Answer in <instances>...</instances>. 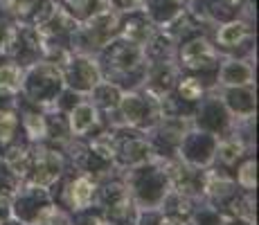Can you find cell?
Listing matches in <instances>:
<instances>
[{"label": "cell", "mask_w": 259, "mask_h": 225, "mask_svg": "<svg viewBox=\"0 0 259 225\" xmlns=\"http://www.w3.org/2000/svg\"><path fill=\"white\" fill-rule=\"evenodd\" d=\"M14 38V32L9 25H0V50H5Z\"/></svg>", "instance_id": "cell-15"}, {"label": "cell", "mask_w": 259, "mask_h": 225, "mask_svg": "<svg viewBox=\"0 0 259 225\" xmlns=\"http://www.w3.org/2000/svg\"><path fill=\"white\" fill-rule=\"evenodd\" d=\"M124 113L131 119H140L144 115V102L140 97H126L124 99Z\"/></svg>", "instance_id": "cell-8"}, {"label": "cell", "mask_w": 259, "mask_h": 225, "mask_svg": "<svg viewBox=\"0 0 259 225\" xmlns=\"http://www.w3.org/2000/svg\"><path fill=\"white\" fill-rule=\"evenodd\" d=\"M57 160L52 156H43L38 160V169H36V183L38 185H50L57 178Z\"/></svg>", "instance_id": "cell-3"}, {"label": "cell", "mask_w": 259, "mask_h": 225, "mask_svg": "<svg viewBox=\"0 0 259 225\" xmlns=\"http://www.w3.org/2000/svg\"><path fill=\"white\" fill-rule=\"evenodd\" d=\"M181 95L185 99H196L198 95H201V86H198L194 79H185V81L181 83Z\"/></svg>", "instance_id": "cell-10"}, {"label": "cell", "mask_w": 259, "mask_h": 225, "mask_svg": "<svg viewBox=\"0 0 259 225\" xmlns=\"http://www.w3.org/2000/svg\"><path fill=\"white\" fill-rule=\"evenodd\" d=\"M95 124V111L88 104H81V106L74 108L72 113V131L74 133H86Z\"/></svg>", "instance_id": "cell-2"}, {"label": "cell", "mask_w": 259, "mask_h": 225, "mask_svg": "<svg viewBox=\"0 0 259 225\" xmlns=\"http://www.w3.org/2000/svg\"><path fill=\"white\" fill-rule=\"evenodd\" d=\"M239 70H241V74H243V79H239V83L248 81V79H250V68L241 66V68H239ZM223 77H226V81H230V83H232V79H237V68H235V66H232V74H230V72H226V74H223ZM235 83H237V81H235Z\"/></svg>", "instance_id": "cell-13"}, {"label": "cell", "mask_w": 259, "mask_h": 225, "mask_svg": "<svg viewBox=\"0 0 259 225\" xmlns=\"http://www.w3.org/2000/svg\"><path fill=\"white\" fill-rule=\"evenodd\" d=\"M27 124H29V128H32V135H43V119L41 117H34V115H29Z\"/></svg>", "instance_id": "cell-16"}, {"label": "cell", "mask_w": 259, "mask_h": 225, "mask_svg": "<svg viewBox=\"0 0 259 225\" xmlns=\"http://www.w3.org/2000/svg\"><path fill=\"white\" fill-rule=\"evenodd\" d=\"M34 3H36V0H9L12 9H14V12H18V14H27V12H32Z\"/></svg>", "instance_id": "cell-12"}, {"label": "cell", "mask_w": 259, "mask_h": 225, "mask_svg": "<svg viewBox=\"0 0 259 225\" xmlns=\"http://www.w3.org/2000/svg\"><path fill=\"white\" fill-rule=\"evenodd\" d=\"M138 59H140V52H138L133 45H122L115 52V61L122 63V66H133Z\"/></svg>", "instance_id": "cell-7"}, {"label": "cell", "mask_w": 259, "mask_h": 225, "mask_svg": "<svg viewBox=\"0 0 259 225\" xmlns=\"http://www.w3.org/2000/svg\"><path fill=\"white\" fill-rule=\"evenodd\" d=\"M91 198H93V183L88 178H79L72 185V203L77 207H83V205H88Z\"/></svg>", "instance_id": "cell-4"}, {"label": "cell", "mask_w": 259, "mask_h": 225, "mask_svg": "<svg viewBox=\"0 0 259 225\" xmlns=\"http://www.w3.org/2000/svg\"><path fill=\"white\" fill-rule=\"evenodd\" d=\"M21 81V70L16 66H3L0 68V86L7 88H16Z\"/></svg>", "instance_id": "cell-6"}, {"label": "cell", "mask_w": 259, "mask_h": 225, "mask_svg": "<svg viewBox=\"0 0 259 225\" xmlns=\"http://www.w3.org/2000/svg\"><path fill=\"white\" fill-rule=\"evenodd\" d=\"M160 225H183L181 221H174V218H167V221H162Z\"/></svg>", "instance_id": "cell-18"}, {"label": "cell", "mask_w": 259, "mask_h": 225, "mask_svg": "<svg viewBox=\"0 0 259 225\" xmlns=\"http://www.w3.org/2000/svg\"><path fill=\"white\" fill-rule=\"evenodd\" d=\"M14 126H16V119L9 113H0V140H7L12 135Z\"/></svg>", "instance_id": "cell-9"}, {"label": "cell", "mask_w": 259, "mask_h": 225, "mask_svg": "<svg viewBox=\"0 0 259 225\" xmlns=\"http://www.w3.org/2000/svg\"><path fill=\"white\" fill-rule=\"evenodd\" d=\"M246 32H248L246 25H241V23L226 25V27H221V32H219V41H221L223 45H235L246 36Z\"/></svg>", "instance_id": "cell-5"}, {"label": "cell", "mask_w": 259, "mask_h": 225, "mask_svg": "<svg viewBox=\"0 0 259 225\" xmlns=\"http://www.w3.org/2000/svg\"><path fill=\"white\" fill-rule=\"evenodd\" d=\"M88 3H91V0H70L72 7H86Z\"/></svg>", "instance_id": "cell-17"}, {"label": "cell", "mask_w": 259, "mask_h": 225, "mask_svg": "<svg viewBox=\"0 0 259 225\" xmlns=\"http://www.w3.org/2000/svg\"><path fill=\"white\" fill-rule=\"evenodd\" d=\"M221 151H223V156H221V158L226 160V162H232V160H237L239 156H241V144H237V142L223 144Z\"/></svg>", "instance_id": "cell-11"}, {"label": "cell", "mask_w": 259, "mask_h": 225, "mask_svg": "<svg viewBox=\"0 0 259 225\" xmlns=\"http://www.w3.org/2000/svg\"><path fill=\"white\" fill-rule=\"evenodd\" d=\"M252 169H255V162H248L246 167L241 169V183L246 185V187H252V185H255V178H252Z\"/></svg>", "instance_id": "cell-14"}, {"label": "cell", "mask_w": 259, "mask_h": 225, "mask_svg": "<svg viewBox=\"0 0 259 225\" xmlns=\"http://www.w3.org/2000/svg\"><path fill=\"white\" fill-rule=\"evenodd\" d=\"M183 61H185V66H189V68L207 66V63L214 61V50L207 45V41L196 38V41L187 43L185 48H183Z\"/></svg>", "instance_id": "cell-1"}]
</instances>
